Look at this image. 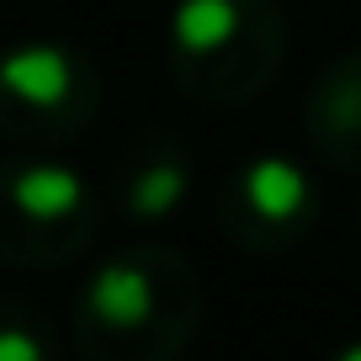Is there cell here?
I'll use <instances>...</instances> for the list:
<instances>
[{"instance_id":"6da1fadb","label":"cell","mask_w":361,"mask_h":361,"mask_svg":"<svg viewBox=\"0 0 361 361\" xmlns=\"http://www.w3.org/2000/svg\"><path fill=\"white\" fill-rule=\"evenodd\" d=\"M75 90V64L59 48H22L0 59V128L16 133L27 117L64 112Z\"/></svg>"}]
</instances>
